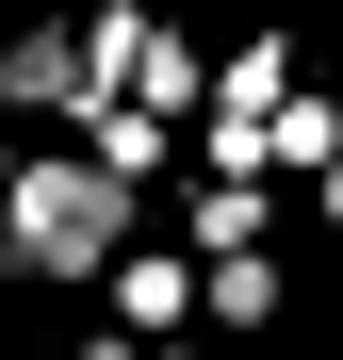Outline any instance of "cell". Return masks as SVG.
<instances>
[{
    "mask_svg": "<svg viewBox=\"0 0 343 360\" xmlns=\"http://www.w3.org/2000/svg\"><path fill=\"white\" fill-rule=\"evenodd\" d=\"M131 246H147V180H114L98 148L33 131L0 164V278H114Z\"/></svg>",
    "mask_w": 343,
    "mask_h": 360,
    "instance_id": "obj_1",
    "label": "cell"
},
{
    "mask_svg": "<svg viewBox=\"0 0 343 360\" xmlns=\"http://www.w3.org/2000/svg\"><path fill=\"white\" fill-rule=\"evenodd\" d=\"M82 115V17H17L0 33V131H66Z\"/></svg>",
    "mask_w": 343,
    "mask_h": 360,
    "instance_id": "obj_2",
    "label": "cell"
},
{
    "mask_svg": "<svg viewBox=\"0 0 343 360\" xmlns=\"http://www.w3.org/2000/svg\"><path fill=\"white\" fill-rule=\"evenodd\" d=\"M163 197H180V246H196V262H262V246H278V180H229V164H180Z\"/></svg>",
    "mask_w": 343,
    "mask_h": 360,
    "instance_id": "obj_3",
    "label": "cell"
},
{
    "mask_svg": "<svg viewBox=\"0 0 343 360\" xmlns=\"http://www.w3.org/2000/svg\"><path fill=\"white\" fill-rule=\"evenodd\" d=\"M196 311H213V278H196V246H180V229H147V246L114 262V328H131V344H180Z\"/></svg>",
    "mask_w": 343,
    "mask_h": 360,
    "instance_id": "obj_4",
    "label": "cell"
},
{
    "mask_svg": "<svg viewBox=\"0 0 343 360\" xmlns=\"http://www.w3.org/2000/svg\"><path fill=\"white\" fill-rule=\"evenodd\" d=\"M262 164H278V180H327V164H343V98H311V82H295V98L262 115Z\"/></svg>",
    "mask_w": 343,
    "mask_h": 360,
    "instance_id": "obj_5",
    "label": "cell"
},
{
    "mask_svg": "<svg viewBox=\"0 0 343 360\" xmlns=\"http://www.w3.org/2000/svg\"><path fill=\"white\" fill-rule=\"evenodd\" d=\"M295 98V33H246V49H213V115H278Z\"/></svg>",
    "mask_w": 343,
    "mask_h": 360,
    "instance_id": "obj_6",
    "label": "cell"
},
{
    "mask_svg": "<svg viewBox=\"0 0 343 360\" xmlns=\"http://www.w3.org/2000/svg\"><path fill=\"white\" fill-rule=\"evenodd\" d=\"M196 278H213V328H229V344L278 328V246H262V262H196Z\"/></svg>",
    "mask_w": 343,
    "mask_h": 360,
    "instance_id": "obj_7",
    "label": "cell"
},
{
    "mask_svg": "<svg viewBox=\"0 0 343 360\" xmlns=\"http://www.w3.org/2000/svg\"><path fill=\"white\" fill-rule=\"evenodd\" d=\"M311 213H327V229H343V164H327V180H311Z\"/></svg>",
    "mask_w": 343,
    "mask_h": 360,
    "instance_id": "obj_8",
    "label": "cell"
},
{
    "mask_svg": "<svg viewBox=\"0 0 343 360\" xmlns=\"http://www.w3.org/2000/svg\"><path fill=\"white\" fill-rule=\"evenodd\" d=\"M82 360H147V344H131V328H98V344H82Z\"/></svg>",
    "mask_w": 343,
    "mask_h": 360,
    "instance_id": "obj_9",
    "label": "cell"
}]
</instances>
